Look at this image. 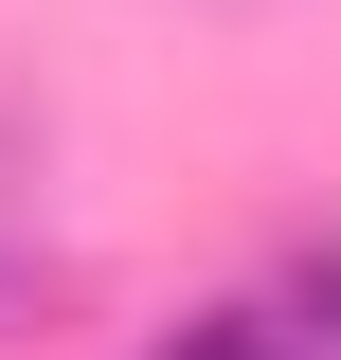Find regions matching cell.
<instances>
[{"instance_id": "1", "label": "cell", "mask_w": 341, "mask_h": 360, "mask_svg": "<svg viewBox=\"0 0 341 360\" xmlns=\"http://www.w3.org/2000/svg\"><path fill=\"white\" fill-rule=\"evenodd\" d=\"M288 360H341V234L323 252H288V324H269Z\"/></svg>"}, {"instance_id": "2", "label": "cell", "mask_w": 341, "mask_h": 360, "mask_svg": "<svg viewBox=\"0 0 341 360\" xmlns=\"http://www.w3.org/2000/svg\"><path fill=\"white\" fill-rule=\"evenodd\" d=\"M162 360H288V342H269V324H252V307H234V324H180V342H162Z\"/></svg>"}]
</instances>
